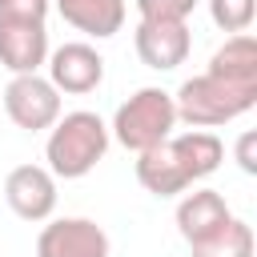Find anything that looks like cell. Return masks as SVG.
<instances>
[{"instance_id": "obj_8", "label": "cell", "mask_w": 257, "mask_h": 257, "mask_svg": "<svg viewBox=\"0 0 257 257\" xmlns=\"http://www.w3.org/2000/svg\"><path fill=\"white\" fill-rule=\"evenodd\" d=\"M108 233L92 217H48L36 237V257H108Z\"/></svg>"}, {"instance_id": "obj_15", "label": "cell", "mask_w": 257, "mask_h": 257, "mask_svg": "<svg viewBox=\"0 0 257 257\" xmlns=\"http://www.w3.org/2000/svg\"><path fill=\"white\" fill-rule=\"evenodd\" d=\"M209 16L221 32H249L253 16H257V0H209Z\"/></svg>"}, {"instance_id": "obj_4", "label": "cell", "mask_w": 257, "mask_h": 257, "mask_svg": "<svg viewBox=\"0 0 257 257\" xmlns=\"http://www.w3.org/2000/svg\"><path fill=\"white\" fill-rule=\"evenodd\" d=\"M177 128V104H173V92L157 88V84H145L137 88L128 100L116 104L112 112V124H108V137L128 149V153H145L153 145H161L165 137H173Z\"/></svg>"}, {"instance_id": "obj_7", "label": "cell", "mask_w": 257, "mask_h": 257, "mask_svg": "<svg viewBox=\"0 0 257 257\" xmlns=\"http://www.w3.org/2000/svg\"><path fill=\"white\" fill-rule=\"evenodd\" d=\"M133 48L145 68L153 72H173L177 64L189 60L193 32L185 20H137L133 28Z\"/></svg>"}, {"instance_id": "obj_6", "label": "cell", "mask_w": 257, "mask_h": 257, "mask_svg": "<svg viewBox=\"0 0 257 257\" xmlns=\"http://www.w3.org/2000/svg\"><path fill=\"white\" fill-rule=\"evenodd\" d=\"M44 68L56 92H68V96H88L104 80V56L88 40H64L60 48H48Z\"/></svg>"}, {"instance_id": "obj_16", "label": "cell", "mask_w": 257, "mask_h": 257, "mask_svg": "<svg viewBox=\"0 0 257 257\" xmlns=\"http://www.w3.org/2000/svg\"><path fill=\"white\" fill-rule=\"evenodd\" d=\"M201 0H133L137 20H189Z\"/></svg>"}, {"instance_id": "obj_3", "label": "cell", "mask_w": 257, "mask_h": 257, "mask_svg": "<svg viewBox=\"0 0 257 257\" xmlns=\"http://www.w3.org/2000/svg\"><path fill=\"white\" fill-rule=\"evenodd\" d=\"M173 104L177 120H185L189 128H221L257 104V84H233L213 72H201L173 92Z\"/></svg>"}, {"instance_id": "obj_13", "label": "cell", "mask_w": 257, "mask_h": 257, "mask_svg": "<svg viewBox=\"0 0 257 257\" xmlns=\"http://www.w3.org/2000/svg\"><path fill=\"white\" fill-rule=\"evenodd\" d=\"M205 72H213L221 80H233V84H257V40L249 32L225 36V44L209 56Z\"/></svg>"}, {"instance_id": "obj_18", "label": "cell", "mask_w": 257, "mask_h": 257, "mask_svg": "<svg viewBox=\"0 0 257 257\" xmlns=\"http://www.w3.org/2000/svg\"><path fill=\"white\" fill-rule=\"evenodd\" d=\"M253 145H257V133H253V128H245V133H241V141H237V165H241V173H257Z\"/></svg>"}, {"instance_id": "obj_2", "label": "cell", "mask_w": 257, "mask_h": 257, "mask_svg": "<svg viewBox=\"0 0 257 257\" xmlns=\"http://www.w3.org/2000/svg\"><path fill=\"white\" fill-rule=\"evenodd\" d=\"M108 145H112L108 124L96 112H88V108L60 112L56 124L48 128V141H44V161H48L44 169L56 181H80L104 161Z\"/></svg>"}, {"instance_id": "obj_17", "label": "cell", "mask_w": 257, "mask_h": 257, "mask_svg": "<svg viewBox=\"0 0 257 257\" xmlns=\"http://www.w3.org/2000/svg\"><path fill=\"white\" fill-rule=\"evenodd\" d=\"M48 8H52V0H0V20H36V24H44Z\"/></svg>"}, {"instance_id": "obj_1", "label": "cell", "mask_w": 257, "mask_h": 257, "mask_svg": "<svg viewBox=\"0 0 257 257\" xmlns=\"http://www.w3.org/2000/svg\"><path fill=\"white\" fill-rule=\"evenodd\" d=\"M225 161V145L217 133L209 128H189V133H173L161 145L137 153V181L145 193L169 201L181 197L185 189H193L197 181L213 177Z\"/></svg>"}, {"instance_id": "obj_9", "label": "cell", "mask_w": 257, "mask_h": 257, "mask_svg": "<svg viewBox=\"0 0 257 257\" xmlns=\"http://www.w3.org/2000/svg\"><path fill=\"white\" fill-rule=\"evenodd\" d=\"M4 201L20 221H48L56 213V177L44 165H16L4 177Z\"/></svg>"}, {"instance_id": "obj_5", "label": "cell", "mask_w": 257, "mask_h": 257, "mask_svg": "<svg viewBox=\"0 0 257 257\" xmlns=\"http://www.w3.org/2000/svg\"><path fill=\"white\" fill-rule=\"evenodd\" d=\"M4 112L16 128L24 133H44L56 124V116L64 112L60 108V92L48 76L40 72H20L4 84Z\"/></svg>"}, {"instance_id": "obj_10", "label": "cell", "mask_w": 257, "mask_h": 257, "mask_svg": "<svg viewBox=\"0 0 257 257\" xmlns=\"http://www.w3.org/2000/svg\"><path fill=\"white\" fill-rule=\"evenodd\" d=\"M48 60V28L36 20H0V64L20 72H40Z\"/></svg>"}, {"instance_id": "obj_11", "label": "cell", "mask_w": 257, "mask_h": 257, "mask_svg": "<svg viewBox=\"0 0 257 257\" xmlns=\"http://www.w3.org/2000/svg\"><path fill=\"white\" fill-rule=\"evenodd\" d=\"M229 217H233V209L217 189H193V193L185 189L181 201H177V233L185 237V245L213 237Z\"/></svg>"}, {"instance_id": "obj_14", "label": "cell", "mask_w": 257, "mask_h": 257, "mask_svg": "<svg viewBox=\"0 0 257 257\" xmlns=\"http://www.w3.org/2000/svg\"><path fill=\"white\" fill-rule=\"evenodd\" d=\"M253 249H257V241H253V225L241 221V217H229L213 237L189 245L193 257H253Z\"/></svg>"}, {"instance_id": "obj_12", "label": "cell", "mask_w": 257, "mask_h": 257, "mask_svg": "<svg viewBox=\"0 0 257 257\" xmlns=\"http://www.w3.org/2000/svg\"><path fill=\"white\" fill-rule=\"evenodd\" d=\"M52 8L60 12V20L92 40H108L124 28L128 4L124 0H52Z\"/></svg>"}]
</instances>
